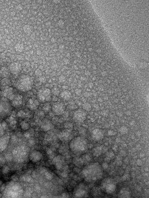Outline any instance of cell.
I'll use <instances>...</instances> for the list:
<instances>
[{"instance_id": "obj_1", "label": "cell", "mask_w": 149, "mask_h": 198, "mask_svg": "<svg viewBox=\"0 0 149 198\" xmlns=\"http://www.w3.org/2000/svg\"><path fill=\"white\" fill-rule=\"evenodd\" d=\"M81 174L84 180L86 182L94 183L102 178L103 171L101 165L96 162L85 166L83 169Z\"/></svg>"}, {"instance_id": "obj_2", "label": "cell", "mask_w": 149, "mask_h": 198, "mask_svg": "<svg viewBox=\"0 0 149 198\" xmlns=\"http://www.w3.org/2000/svg\"><path fill=\"white\" fill-rule=\"evenodd\" d=\"M70 150L77 155L84 154L88 148V142L82 136H77L73 139L69 143Z\"/></svg>"}, {"instance_id": "obj_3", "label": "cell", "mask_w": 149, "mask_h": 198, "mask_svg": "<svg viewBox=\"0 0 149 198\" xmlns=\"http://www.w3.org/2000/svg\"><path fill=\"white\" fill-rule=\"evenodd\" d=\"M33 85V81L29 76L24 75L18 79L16 84V88L21 92L30 91L32 89Z\"/></svg>"}, {"instance_id": "obj_4", "label": "cell", "mask_w": 149, "mask_h": 198, "mask_svg": "<svg viewBox=\"0 0 149 198\" xmlns=\"http://www.w3.org/2000/svg\"><path fill=\"white\" fill-rule=\"evenodd\" d=\"M12 106L7 98L0 97V117L4 118L11 113Z\"/></svg>"}, {"instance_id": "obj_5", "label": "cell", "mask_w": 149, "mask_h": 198, "mask_svg": "<svg viewBox=\"0 0 149 198\" xmlns=\"http://www.w3.org/2000/svg\"><path fill=\"white\" fill-rule=\"evenodd\" d=\"M101 187L102 190L108 194H112L115 192L116 189L115 182L110 178L104 179L101 183Z\"/></svg>"}, {"instance_id": "obj_6", "label": "cell", "mask_w": 149, "mask_h": 198, "mask_svg": "<svg viewBox=\"0 0 149 198\" xmlns=\"http://www.w3.org/2000/svg\"><path fill=\"white\" fill-rule=\"evenodd\" d=\"M88 188L86 185L83 183L79 185L74 191V195L77 198L87 197L88 195Z\"/></svg>"}, {"instance_id": "obj_7", "label": "cell", "mask_w": 149, "mask_h": 198, "mask_svg": "<svg viewBox=\"0 0 149 198\" xmlns=\"http://www.w3.org/2000/svg\"><path fill=\"white\" fill-rule=\"evenodd\" d=\"M37 97L40 101L44 102L50 101L51 98V92L48 88H43L39 91Z\"/></svg>"}, {"instance_id": "obj_8", "label": "cell", "mask_w": 149, "mask_h": 198, "mask_svg": "<svg viewBox=\"0 0 149 198\" xmlns=\"http://www.w3.org/2000/svg\"><path fill=\"white\" fill-rule=\"evenodd\" d=\"M87 116L85 111L81 110H77L73 114V120L76 122L81 123L85 120Z\"/></svg>"}, {"instance_id": "obj_9", "label": "cell", "mask_w": 149, "mask_h": 198, "mask_svg": "<svg viewBox=\"0 0 149 198\" xmlns=\"http://www.w3.org/2000/svg\"><path fill=\"white\" fill-rule=\"evenodd\" d=\"M52 109L55 114L60 115L64 112L65 107L63 103H55L53 105Z\"/></svg>"}, {"instance_id": "obj_10", "label": "cell", "mask_w": 149, "mask_h": 198, "mask_svg": "<svg viewBox=\"0 0 149 198\" xmlns=\"http://www.w3.org/2000/svg\"><path fill=\"white\" fill-rule=\"evenodd\" d=\"M92 136L95 140L99 141L101 140L104 137V133L103 130L100 129H95L92 132Z\"/></svg>"}, {"instance_id": "obj_11", "label": "cell", "mask_w": 149, "mask_h": 198, "mask_svg": "<svg viewBox=\"0 0 149 198\" xmlns=\"http://www.w3.org/2000/svg\"><path fill=\"white\" fill-rule=\"evenodd\" d=\"M11 100L12 101L11 103L12 107H19L21 105L22 103V97L20 95H16Z\"/></svg>"}, {"instance_id": "obj_12", "label": "cell", "mask_w": 149, "mask_h": 198, "mask_svg": "<svg viewBox=\"0 0 149 198\" xmlns=\"http://www.w3.org/2000/svg\"><path fill=\"white\" fill-rule=\"evenodd\" d=\"M39 105V101L36 99H31L27 102V106L31 110L37 109Z\"/></svg>"}, {"instance_id": "obj_13", "label": "cell", "mask_w": 149, "mask_h": 198, "mask_svg": "<svg viewBox=\"0 0 149 198\" xmlns=\"http://www.w3.org/2000/svg\"><path fill=\"white\" fill-rule=\"evenodd\" d=\"M9 139L8 136H4L0 139V152H2L6 148Z\"/></svg>"}, {"instance_id": "obj_14", "label": "cell", "mask_w": 149, "mask_h": 198, "mask_svg": "<svg viewBox=\"0 0 149 198\" xmlns=\"http://www.w3.org/2000/svg\"><path fill=\"white\" fill-rule=\"evenodd\" d=\"M42 155L39 151H34L31 153L30 155V159L33 162H37L40 161L41 159Z\"/></svg>"}, {"instance_id": "obj_15", "label": "cell", "mask_w": 149, "mask_h": 198, "mask_svg": "<svg viewBox=\"0 0 149 198\" xmlns=\"http://www.w3.org/2000/svg\"><path fill=\"white\" fill-rule=\"evenodd\" d=\"M10 70L14 73H17L20 71L21 66L17 63H13L10 66Z\"/></svg>"}, {"instance_id": "obj_16", "label": "cell", "mask_w": 149, "mask_h": 198, "mask_svg": "<svg viewBox=\"0 0 149 198\" xmlns=\"http://www.w3.org/2000/svg\"><path fill=\"white\" fill-rule=\"evenodd\" d=\"M120 198H129L130 194L129 192L126 189H122L120 192L119 194Z\"/></svg>"}, {"instance_id": "obj_17", "label": "cell", "mask_w": 149, "mask_h": 198, "mask_svg": "<svg viewBox=\"0 0 149 198\" xmlns=\"http://www.w3.org/2000/svg\"><path fill=\"white\" fill-rule=\"evenodd\" d=\"M61 97L66 100H69L71 97V94L68 91H65L61 94Z\"/></svg>"}, {"instance_id": "obj_18", "label": "cell", "mask_w": 149, "mask_h": 198, "mask_svg": "<svg viewBox=\"0 0 149 198\" xmlns=\"http://www.w3.org/2000/svg\"><path fill=\"white\" fill-rule=\"evenodd\" d=\"M94 155L96 156H99L102 154L103 149L101 147H98L94 149Z\"/></svg>"}, {"instance_id": "obj_19", "label": "cell", "mask_w": 149, "mask_h": 198, "mask_svg": "<svg viewBox=\"0 0 149 198\" xmlns=\"http://www.w3.org/2000/svg\"><path fill=\"white\" fill-rule=\"evenodd\" d=\"M75 164L78 166H83L84 164V161L83 158H76L74 161Z\"/></svg>"}, {"instance_id": "obj_20", "label": "cell", "mask_w": 149, "mask_h": 198, "mask_svg": "<svg viewBox=\"0 0 149 198\" xmlns=\"http://www.w3.org/2000/svg\"><path fill=\"white\" fill-rule=\"evenodd\" d=\"M91 106L88 103H85L83 105V108L84 110L88 111L91 109Z\"/></svg>"}, {"instance_id": "obj_21", "label": "cell", "mask_w": 149, "mask_h": 198, "mask_svg": "<svg viewBox=\"0 0 149 198\" xmlns=\"http://www.w3.org/2000/svg\"><path fill=\"white\" fill-rule=\"evenodd\" d=\"M120 132L122 134H125L127 133L128 131V129L126 127L123 126L120 128Z\"/></svg>"}, {"instance_id": "obj_22", "label": "cell", "mask_w": 149, "mask_h": 198, "mask_svg": "<svg viewBox=\"0 0 149 198\" xmlns=\"http://www.w3.org/2000/svg\"><path fill=\"white\" fill-rule=\"evenodd\" d=\"M83 161H89L91 160V158H90L89 155L87 154L84 155L83 156Z\"/></svg>"}, {"instance_id": "obj_23", "label": "cell", "mask_w": 149, "mask_h": 198, "mask_svg": "<svg viewBox=\"0 0 149 198\" xmlns=\"http://www.w3.org/2000/svg\"><path fill=\"white\" fill-rule=\"evenodd\" d=\"M108 164L107 163H104L103 164V165H102V167L103 168L106 169L108 168Z\"/></svg>"}, {"instance_id": "obj_24", "label": "cell", "mask_w": 149, "mask_h": 198, "mask_svg": "<svg viewBox=\"0 0 149 198\" xmlns=\"http://www.w3.org/2000/svg\"><path fill=\"white\" fill-rule=\"evenodd\" d=\"M114 133H115L114 132H113V131L111 130L109 131V132H108V134H109V135H113L114 134Z\"/></svg>"}, {"instance_id": "obj_25", "label": "cell", "mask_w": 149, "mask_h": 198, "mask_svg": "<svg viewBox=\"0 0 149 198\" xmlns=\"http://www.w3.org/2000/svg\"><path fill=\"white\" fill-rule=\"evenodd\" d=\"M87 45H88V46H89V45H90L91 44V42L89 41H88L87 42Z\"/></svg>"}, {"instance_id": "obj_26", "label": "cell", "mask_w": 149, "mask_h": 198, "mask_svg": "<svg viewBox=\"0 0 149 198\" xmlns=\"http://www.w3.org/2000/svg\"><path fill=\"white\" fill-rule=\"evenodd\" d=\"M97 52H101V50L100 49H98V50H97Z\"/></svg>"}, {"instance_id": "obj_27", "label": "cell", "mask_w": 149, "mask_h": 198, "mask_svg": "<svg viewBox=\"0 0 149 198\" xmlns=\"http://www.w3.org/2000/svg\"><path fill=\"white\" fill-rule=\"evenodd\" d=\"M88 50L90 52H91L93 50V49L91 48H89Z\"/></svg>"}, {"instance_id": "obj_28", "label": "cell", "mask_w": 149, "mask_h": 198, "mask_svg": "<svg viewBox=\"0 0 149 198\" xmlns=\"http://www.w3.org/2000/svg\"><path fill=\"white\" fill-rule=\"evenodd\" d=\"M1 185V184H0V185Z\"/></svg>"}]
</instances>
